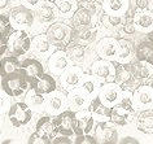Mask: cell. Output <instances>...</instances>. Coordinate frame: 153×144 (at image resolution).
Masks as SVG:
<instances>
[{"mask_svg":"<svg viewBox=\"0 0 153 144\" xmlns=\"http://www.w3.org/2000/svg\"><path fill=\"white\" fill-rule=\"evenodd\" d=\"M70 65L71 60L65 50H56L48 59V69L56 77H60Z\"/></svg>","mask_w":153,"mask_h":144,"instance_id":"cell-13","label":"cell"},{"mask_svg":"<svg viewBox=\"0 0 153 144\" xmlns=\"http://www.w3.org/2000/svg\"><path fill=\"white\" fill-rule=\"evenodd\" d=\"M120 143H123V144H126V143H139V140L137 139H135V138H131V136H125V138H122L121 140H120Z\"/></svg>","mask_w":153,"mask_h":144,"instance_id":"cell-46","label":"cell"},{"mask_svg":"<svg viewBox=\"0 0 153 144\" xmlns=\"http://www.w3.org/2000/svg\"><path fill=\"white\" fill-rule=\"evenodd\" d=\"M126 91V90H125ZM130 91L125 92V97L120 104L114 105L110 113V122L118 125V126H126L135 118V107L132 104V95L130 97H126Z\"/></svg>","mask_w":153,"mask_h":144,"instance_id":"cell-2","label":"cell"},{"mask_svg":"<svg viewBox=\"0 0 153 144\" xmlns=\"http://www.w3.org/2000/svg\"><path fill=\"white\" fill-rule=\"evenodd\" d=\"M12 143H14L13 140H4V142H3V144H12Z\"/></svg>","mask_w":153,"mask_h":144,"instance_id":"cell-49","label":"cell"},{"mask_svg":"<svg viewBox=\"0 0 153 144\" xmlns=\"http://www.w3.org/2000/svg\"><path fill=\"white\" fill-rule=\"evenodd\" d=\"M122 30H123L126 34H128V35H132V34H135V31H137L135 21H134V13L132 14L130 13V9H128V12L125 14V21H123V24H122Z\"/></svg>","mask_w":153,"mask_h":144,"instance_id":"cell-39","label":"cell"},{"mask_svg":"<svg viewBox=\"0 0 153 144\" xmlns=\"http://www.w3.org/2000/svg\"><path fill=\"white\" fill-rule=\"evenodd\" d=\"M30 86H31V83L26 77L22 68L8 74L7 77H3L1 79L3 91L10 97H20L21 95L27 92Z\"/></svg>","mask_w":153,"mask_h":144,"instance_id":"cell-1","label":"cell"},{"mask_svg":"<svg viewBox=\"0 0 153 144\" xmlns=\"http://www.w3.org/2000/svg\"><path fill=\"white\" fill-rule=\"evenodd\" d=\"M36 131L53 139L55 135L59 132L57 131V127H56L55 117L51 118V116H44V117H42V118H39V121L36 122Z\"/></svg>","mask_w":153,"mask_h":144,"instance_id":"cell-30","label":"cell"},{"mask_svg":"<svg viewBox=\"0 0 153 144\" xmlns=\"http://www.w3.org/2000/svg\"><path fill=\"white\" fill-rule=\"evenodd\" d=\"M125 92L123 87L120 86L116 82H106L101 86V90L99 92V99L102 104L108 105V107L113 108L114 105L120 104L122 99L125 97Z\"/></svg>","mask_w":153,"mask_h":144,"instance_id":"cell-4","label":"cell"},{"mask_svg":"<svg viewBox=\"0 0 153 144\" xmlns=\"http://www.w3.org/2000/svg\"><path fill=\"white\" fill-rule=\"evenodd\" d=\"M66 53L69 56V59L71 60V62L75 64H82L85 61L86 57V50H85V45L75 43V42H71L70 44L66 47Z\"/></svg>","mask_w":153,"mask_h":144,"instance_id":"cell-34","label":"cell"},{"mask_svg":"<svg viewBox=\"0 0 153 144\" xmlns=\"http://www.w3.org/2000/svg\"><path fill=\"white\" fill-rule=\"evenodd\" d=\"M95 117L90 108L83 109V111L76 112V128L75 135H83V134H91L95 127Z\"/></svg>","mask_w":153,"mask_h":144,"instance_id":"cell-18","label":"cell"},{"mask_svg":"<svg viewBox=\"0 0 153 144\" xmlns=\"http://www.w3.org/2000/svg\"><path fill=\"white\" fill-rule=\"evenodd\" d=\"M21 68V62L18 61L17 56H8V57H1L0 61V70H1V77H7L8 74L18 70Z\"/></svg>","mask_w":153,"mask_h":144,"instance_id":"cell-35","label":"cell"},{"mask_svg":"<svg viewBox=\"0 0 153 144\" xmlns=\"http://www.w3.org/2000/svg\"><path fill=\"white\" fill-rule=\"evenodd\" d=\"M90 73L95 75L97 79H100L102 83L112 82L114 81V75H116V64L114 61L100 59L97 61H94L90 68Z\"/></svg>","mask_w":153,"mask_h":144,"instance_id":"cell-9","label":"cell"},{"mask_svg":"<svg viewBox=\"0 0 153 144\" xmlns=\"http://www.w3.org/2000/svg\"><path fill=\"white\" fill-rule=\"evenodd\" d=\"M10 21L13 25L18 26L20 29H26V27H31L34 24V18H35V13L33 9L27 8L25 5H18L10 10L9 13Z\"/></svg>","mask_w":153,"mask_h":144,"instance_id":"cell-12","label":"cell"},{"mask_svg":"<svg viewBox=\"0 0 153 144\" xmlns=\"http://www.w3.org/2000/svg\"><path fill=\"white\" fill-rule=\"evenodd\" d=\"M52 143H53V144H70V143H73V142H71L70 139H69L68 135L60 134V136H55V138H53Z\"/></svg>","mask_w":153,"mask_h":144,"instance_id":"cell-44","label":"cell"},{"mask_svg":"<svg viewBox=\"0 0 153 144\" xmlns=\"http://www.w3.org/2000/svg\"><path fill=\"white\" fill-rule=\"evenodd\" d=\"M94 14L90 9L85 8V7H79L76 12L73 16V27H79V26H87L92 25V17Z\"/></svg>","mask_w":153,"mask_h":144,"instance_id":"cell-33","label":"cell"},{"mask_svg":"<svg viewBox=\"0 0 153 144\" xmlns=\"http://www.w3.org/2000/svg\"><path fill=\"white\" fill-rule=\"evenodd\" d=\"M42 1H44V0H21V4L22 5H25V7H27V8L30 9H35L38 5L40 4Z\"/></svg>","mask_w":153,"mask_h":144,"instance_id":"cell-45","label":"cell"},{"mask_svg":"<svg viewBox=\"0 0 153 144\" xmlns=\"http://www.w3.org/2000/svg\"><path fill=\"white\" fill-rule=\"evenodd\" d=\"M55 122L59 134L71 136L75 135L76 128V112H73L70 109H66L59 116H55Z\"/></svg>","mask_w":153,"mask_h":144,"instance_id":"cell-11","label":"cell"},{"mask_svg":"<svg viewBox=\"0 0 153 144\" xmlns=\"http://www.w3.org/2000/svg\"><path fill=\"white\" fill-rule=\"evenodd\" d=\"M132 104L136 109L153 108V86L141 85L132 92Z\"/></svg>","mask_w":153,"mask_h":144,"instance_id":"cell-15","label":"cell"},{"mask_svg":"<svg viewBox=\"0 0 153 144\" xmlns=\"http://www.w3.org/2000/svg\"><path fill=\"white\" fill-rule=\"evenodd\" d=\"M27 143L29 144H51L52 139L49 138V136H47V135L40 134V132L35 131L33 135H30Z\"/></svg>","mask_w":153,"mask_h":144,"instance_id":"cell-41","label":"cell"},{"mask_svg":"<svg viewBox=\"0 0 153 144\" xmlns=\"http://www.w3.org/2000/svg\"><path fill=\"white\" fill-rule=\"evenodd\" d=\"M57 47L49 40L47 34H39L35 35L31 40V51L38 57H49Z\"/></svg>","mask_w":153,"mask_h":144,"instance_id":"cell-14","label":"cell"},{"mask_svg":"<svg viewBox=\"0 0 153 144\" xmlns=\"http://www.w3.org/2000/svg\"><path fill=\"white\" fill-rule=\"evenodd\" d=\"M136 59L153 62V42L152 40H144L137 44Z\"/></svg>","mask_w":153,"mask_h":144,"instance_id":"cell-36","label":"cell"},{"mask_svg":"<svg viewBox=\"0 0 153 144\" xmlns=\"http://www.w3.org/2000/svg\"><path fill=\"white\" fill-rule=\"evenodd\" d=\"M136 57V48L134 43L128 39H120V53L117 57V62L130 64Z\"/></svg>","mask_w":153,"mask_h":144,"instance_id":"cell-27","label":"cell"},{"mask_svg":"<svg viewBox=\"0 0 153 144\" xmlns=\"http://www.w3.org/2000/svg\"><path fill=\"white\" fill-rule=\"evenodd\" d=\"M136 127L144 134H153V108L141 109L136 116Z\"/></svg>","mask_w":153,"mask_h":144,"instance_id":"cell-26","label":"cell"},{"mask_svg":"<svg viewBox=\"0 0 153 144\" xmlns=\"http://www.w3.org/2000/svg\"><path fill=\"white\" fill-rule=\"evenodd\" d=\"M97 35V29L94 25L79 26V27H73V42L79 43L82 45H87Z\"/></svg>","mask_w":153,"mask_h":144,"instance_id":"cell-21","label":"cell"},{"mask_svg":"<svg viewBox=\"0 0 153 144\" xmlns=\"http://www.w3.org/2000/svg\"><path fill=\"white\" fill-rule=\"evenodd\" d=\"M35 17L43 24H51L52 21H55L57 18V7L55 4V1L52 0H44L42 1L39 5L34 9Z\"/></svg>","mask_w":153,"mask_h":144,"instance_id":"cell-19","label":"cell"},{"mask_svg":"<svg viewBox=\"0 0 153 144\" xmlns=\"http://www.w3.org/2000/svg\"><path fill=\"white\" fill-rule=\"evenodd\" d=\"M123 21H125V16H113V14H108V13H105L102 16V25L109 29H113V27H117L118 25H122Z\"/></svg>","mask_w":153,"mask_h":144,"instance_id":"cell-38","label":"cell"},{"mask_svg":"<svg viewBox=\"0 0 153 144\" xmlns=\"http://www.w3.org/2000/svg\"><path fill=\"white\" fill-rule=\"evenodd\" d=\"M5 5H7V0H0V8H5Z\"/></svg>","mask_w":153,"mask_h":144,"instance_id":"cell-47","label":"cell"},{"mask_svg":"<svg viewBox=\"0 0 153 144\" xmlns=\"http://www.w3.org/2000/svg\"><path fill=\"white\" fill-rule=\"evenodd\" d=\"M90 111L92 112V114L95 117V120L104 121V118H109L110 120V113H112V108L108 107V105L102 104L100 99L96 97V99H92L90 105Z\"/></svg>","mask_w":153,"mask_h":144,"instance_id":"cell-32","label":"cell"},{"mask_svg":"<svg viewBox=\"0 0 153 144\" xmlns=\"http://www.w3.org/2000/svg\"><path fill=\"white\" fill-rule=\"evenodd\" d=\"M55 4L57 7L60 16L64 18L73 17L76 12V9L79 8L78 0H55Z\"/></svg>","mask_w":153,"mask_h":144,"instance_id":"cell-31","label":"cell"},{"mask_svg":"<svg viewBox=\"0 0 153 144\" xmlns=\"http://www.w3.org/2000/svg\"><path fill=\"white\" fill-rule=\"evenodd\" d=\"M21 68L22 70L25 71L26 77H27V79L30 81V83H31L34 79L38 78L39 75H42L44 73V68H43V64H42L38 59H26L22 61L21 64Z\"/></svg>","mask_w":153,"mask_h":144,"instance_id":"cell-25","label":"cell"},{"mask_svg":"<svg viewBox=\"0 0 153 144\" xmlns=\"http://www.w3.org/2000/svg\"><path fill=\"white\" fill-rule=\"evenodd\" d=\"M52 75L43 73L42 75H39V77L35 78L31 82V87L36 91L38 94L44 95V96H45V95H48V94H51L52 91H55L56 87H57L56 79L53 78Z\"/></svg>","mask_w":153,"mask_h":144,"instance_id":"cell-22","label":"cell"},{"mask_svg":"<svg viewBox=\"0 0 153 144\" xmlns=\"http://www.w3.org/2000/svg\"><path fill=\"white\" fill-rule=\"evenodd\" d=\"M91 101H92V97L81 86L70 90L68 94V107L73 112H79L90 108Z\"/></svg>","mask_w":153,"mask_h":144,"instance_id":"cell-10","label":"cell"},{"mask_svg":"<svg viewBox=\"0 0 153 144\" xmlns=\"http://www.w3.org/2000/svg\"><path fill=\"white\" fill-rule=\"evenodd\" d=\"M95 136L97 138V142L101 144H114L120 142L117 128L104 121H101L95 128Z\"/></svg>","mask_w":153,"mask_h":144,"instance_id":"cell-20","label":"cell"},{"mask_svg":"<svg viewBox=\"0 0 153 144\" xmlns=\"http://www.w3.org/2000/svg\"><path fill=\"white\" fill-rule=\"evenodd\" d=\"M79 3H81V7H85V8L90 9L92 13H95V10H96V8H95V3L97 1V0H78Z\"/></svg>","mask_w":153,"mask_h":144,"instance_id":"cell-43","label":"cell"},{"mask_svg":"<svg viewBox=\"0 0 153 144\" xmlns=\"http://www.w3.org/2000/svg\"><path fill=\"white\" fill-rule=\"evenodd\" d=\"M25 103L33 109V112H43L45 111V96L38 94L31 87V90H27L25 96Z\"/></svg>","mask_w":153,"mask_h":144,"instance_id":"cell-29","label":"cell"},{"mask_svg":"<svg viewBox=\"0 0 153 144\" xmlns=\"http://www.w3.org/2000/svg\"><path fill=\"white\" fill-rule=\"evenodd\" d=\"M152 86H153V83H152Z\"/></svg>","mask_w":153,"mask_h":144,"instance_id":"cell-50","label":"cell"},{"mask_svg":"<svg viewBox=\"0 0 153 144\" xmlns=\"http://www.w3.org/2000/svg\"><path fill=\"white\" fill-rule=\"evenodd\" d=\"M134 21H135L137 31L149 34L153 30V10H137L134 13Z\"/></svg>","mask_w":153,"mask_h":144,"instance_id":"cell-23","label":"cell"},{"mask_svg":"<svg viewBox=\"0 0 153 144\" xmlns=\"http://www.w3.org/2000/svg\"><path fill=\"white\" fill-rule=\"evenodd\" d=\"M8 118L14 127L26 126L33 118V109L25 103H14L10 105L8 112Z\"/></svg>","mask_w":153,"mask_h":144,"instance_id":"cell-6","label":"cell"},{"mask_svg":"<svg viewBox=\"0 0 153 144\" xmlns=\"http://www.w3.org/2000/svg\"><path fill=\"white\" fill-rule=\"evenodd\" d=\"M31 40L25 30H16L8 40V50L14 56H22L31 50Z\"/></svg>","mask_w":153,"mask_h":144,"instance_id":"cell-5","label":"cell"},{"mask_svg":"<svg viewBox=\"0 0 153 144\" xmlns=\"http://www.w3.org/2000/svg\"><path fill=\"white\" fill-rule=\"evenodd\" d=\"M83 75H85V73H83V69L81 66L70 65L62 74L60 75V82H61V85H62L64 88L70 91V90L75 88V87H78L81 85Z\"/></svg>","mask_w":153,"mask_h":144,"instance_id":"cell-16","label":"cell"},{"mask_svg":"<svg viewBox=\"0 0 153 144\" xmlns=\"http://www.w3.org/2000/svg\"><path fill=\"white\" fill-rule=\"evenodd\" d=\"M128 70L131 71L132 77L140 79L141 82L148 81L153 77V62L144 61V60H132L130 64H126Z\"/></svg>","mask_w":153,"mask_h":144,"instance_id":"cell-17","label":"cell"},{"mask_svg":"<svg viewBox=\"0 0 153 144\" xmlns=\"http://www.w3.org/2000/svg\"><path fill=\"white\" fill-rule=\"evenodd\" d=\"M16 31L13 29V24L10 21L8 14H1L0 16V33H1V44H8L10 35Z\"/></svg>","mask_w":153,"mask_h":144,"instance_id":"cell-37","label":"cell"},{"mask_svg":"<svg viewBox=\"0 0 153 144\" xmlns=\"http://www.w3.org/2000/svg\"><path fill=\"white\" fill-rule=\"evenodd\" d=\"M82 87L83 90L86 91L87 94L90 95L92 99H96V97L99 96V92H100L101 90V86H102V82L100 81V79H97L95 75L92 74H85L81 81V85H79Z\"/></svg>","mask_w":153,"mask_h":144,"instance_id":"cell-28","label":"cell"},{"mask_svg":"<svg viewBox=\"0 0 153 144\" xmlns=\"http://www.w3.org/2000/svg\"><path fill=\"white\" fill-rule=\"evenodd\" d=\"M102 9L113 16H125L130 9V0H104Z\"/></svg>","mask_w":153,"mask_h":144,"instance_id":"cell-24","label":"cell"},{"mask_svg":"<svg viewBox=\"0 0 153 144\" xmlns=\"http://www.w3.org/2000/svg\"><path fill=\"white\" fill-rule=\"evenodd\" d=\"M66 109H69L68 96L62 91H59L56 88L51 94L45 95V112L49 116H52V117L59 116L60 113H62Z\"/></svg>","mask_w":153,"mask_h":144,"instance_id":"cell-7","label":"cell"},{"mask_svg":"<svg viewBox=\"0 0 153 144\" xmlns=\"http://www.w3.org/2000/svg\"><path fill=\"white\" fill-rule=\"evenodd\" d=\"M74 143L75 144H96L99 142L96 136H92L91 134H83V135H76Z\"/></svg>","mask_w":153,"mask_h":144,"instance_id":"cell-42","label":"cell"},{"mask_svg":"<svg viewBox=\"0 0 153 144\" xmlns=\"http://www.w3.org/2000/svg\"><path fill=\"white\" fill-rule=\"evenodd\" d=\"M148 38H149V40H152V42H153V30L148 34Z\"/></svg>","mask_w":153,"mask_h":144,"instance_id":"cell-48","label":"cell"},{"mask_svg":"<svg viewBox=\"0 0 153 144\" xmlns=\"http://www.w3.org/2000/svg\"><path fill=\"white\" fill-rule=\"evenodd\" d=\"M130 8L134 10V13L144 9L153 10V0H130Z\"/></svg>","mask_w":153,"mask_h":144,"instance_id":"cell-40","label":"cell"},{"mask_svg":"<svg viewBox=\"0 0 153 144\" xmlns=\"http://www.w3.org/2000/svg\"><path fill=\"white\" fill-rule=\"evenodd\" d=\"M96 52L100 59L117 61L118 53H120V40L114 36H104L97 42Z\"/></svg>","mask_w":153,"mask_h":144,"instance_id":"cell-8","label":"cell"},{"mask_svg":"<svg viewBox=\"0 0 153 144\" xmlns=\"http://www.w3.org/2000/svg\"><path fill=\"white\" fill-rule=\"evenodd\" d=\"M49 40L57 47V50H66V47L73 42V26L62 22H55L48 27L45 33Z\"/></svg>","mask_w":153,"mask_h":144,"instance_id":"cell-3","label":"cell"}]
</instances>
